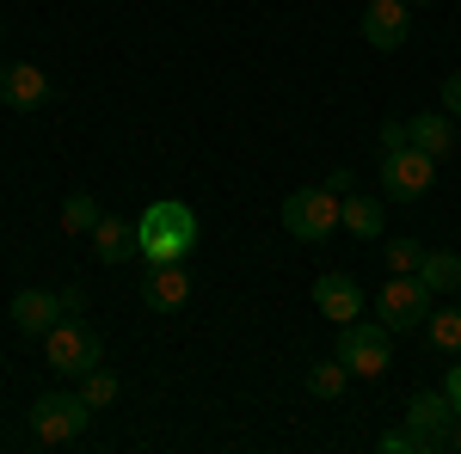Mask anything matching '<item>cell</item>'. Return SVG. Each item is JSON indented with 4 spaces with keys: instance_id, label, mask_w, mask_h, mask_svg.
<instances>
[{
    "instance_id": "obj_3",
    "label": "cell",
    "mask_w": 461,
    "mask_h": 454,
    "mask_svg": "<svg viewBox=\"0 0 461 454\" xmlns=\"http://www.w3.org/2000/svg\"><path fill=\"white\" fill-rule=\"evenodd\" d=\"M351 375H363V381H382L393 362V332L382 325V319H351V325H339V350H332Z\"/></svg>"
},
{
    "instance_id": "obj_23",
    "label": "cell",
    "mask_w": 461,
    "mask_h": 454,
    "mask_svg": "<svg viewBox=\"0 0 461 454\" xmlns=\"http://www.w3.org/2000/svg\"><path fill=\"white\" fill-rule=\"evenodd\" d=\"M406 141H412V123H406V117H388V123H382V154L406 147Z\"/></svg>"
},
{
    "instance_id": "obj_14",
    "label": "cell",
    "mask_w": 461,
    "mask_h": 454,
    "mask_svg": "<svg viewBox=\"0 0 461 454\" xmlns=\"http://www.w3.org/2000/svg\"><path fill=\"white\" fill-rule=\"evenodd\" d=\"M406 123H412V147H425L437 166L456 154V117H449V111H419V117H406Z\"/></svg>"
},
{
    "instance_id": "obj_2",
    "label": "cell",
    "mask_w": 461,
    "mask_h": 454,
    "mask_svg": "<svg viewBox=\"0 0 461 454\" xmlns=\"http://www.w3.org/2000/svg\"><path fill=\"white\" fill-rule=\"evenodd\" d=\"M277 215H284V234H289V240L320 245V240H332V234L345 227V197H339L332 184H308V191H289Z\"/></svg>"
},
{
    "instance_id": "obj_20",
    "label": "cell",
    "mask_w": 461,
    "mask_h": 454,
    "mask_svg": "<svg viewBox=\"0 0 461 454\" xmlns=\"http://www.w3.org/2000/svg\"><path fill=\"white\" fill-rule=\"evenodd\" d=\"M80 399H86V405H93V412H105V405H117V375H111L105 362H99V369H86V375H80Z\"/></svg>"
},
{
    "instance_id": "obj_6",
    "label": "cell",
    "mask_w": 461,
    "mask_h": 454,
    "mask_svg": "<svg viewBox=\"0 0 461 454\" xmlns=\"http://www.w3.org/2000/svg\"><path fill=\"white\" fill-rule=\"evenodd\" d=\"M375 314L388 332H412V325H425L430 319V282L412 271V277H388L382 282V295H375Z\"/></svg>"
},
{
    "instance_id": "obj_1",
    "label": "cell",
    "mask_w": 461,
    "mask_h": 454,
    "mask_svg": "<svg viewBox=\"0 0 461 454\" xmlns=\"http://www.w3.org/2000/svg\"><path fill=\"white\" fill-rule=\"evenodd\" d=\"M136 245H142V258H185L191 245H197V209L191 203H148L136 215Z\"/></svg>"
},
{
    "instance_id": "obj_21",
    "label": "cell",
    "mask_w": 461,
    "mask_h": 454,
    "mask_svg": "<svg viewBox=\"0 0 461 454\" xmlns=\"http://www.w3.org/2000/svg\"><path fill=\"white\" fill-rule=\"evenodd\" d=\"M99 197H86V191H74L68 203H62V227H68V234H93V227H99Z\"/></svg>"
},
{
    "instance_id": "obj_22",
    "label": "cell",
    "mask_w": 461,
    "mask_h": 454,
    "mask_svg": "<svg viewBox=\"0 0 461 454\" xmlns=\"http://www.w3.org/2000/svg\"><path fill=\"white\" fill-rule=\"evenodd\" d=\"M382 264H388V277H412V271L425 264V245L419 240H388L382 245Z\"/></svg>"
},
{
    "instance_id": "obj_16",
    "label": "cell",
    "mask_w": 461,
    "mask_h": 454,
    "mask_svg": "<svg viewBox=\"0 0 461 454\" xmlns=\"http://www.w3.org/2000/svg\"><path fill=\"white\" fill-rule=\"evenodd\" d=\"M93 252H99V264H123V258L142 252V245H136V227H123L117 215H99V227H93Z\"/></svg>"
},
{
    "instance_id": "obj_30",
    "label": "cell",
    "mask_w": 461,
    "mask_h": 454,
    "mask_svg": "<svg viewBox=\"0 0 461 454\" xmlns=\"http://www.w3.org/2000/svg\"><path fill=\"white\" fill-rule=\"evenodd\" d=\"M0 31H6V19H0Z\"/></svg>"
},
{
    "instance_id": "obj_12",
    "label": "cell",
    "mask_w": 461,
    "mask_h": 454,
    "mask_svg": "<svg viewBox=\"0 0 461 454\" xmlns=\"http://www.w3.org/2000/svg\"><path fill=\"white\" fill-rule=\"evenodd\" d=\"M314 307L332 325H351V319H363V289H357V277H345V271H326V277L314 282Z\"/></svg>"
},
{
    "instance_id": "obj_9",
    "label": "cell",
    "mask_w": 461,
    "mask_h": 454,
    "mask_svg": "<svg viewBox=\"0 0 461 454\" xmlns=\"http://www.w3.org/2000/svg\"><path fill=\"white\" fill-rule=\"evenodd\" d=\"M142 301L154 307V314H178V307L191 301V271H185V258H148Z\"/></svg>"
},
{
    "instance_id": "obj_7",
    "label": "cell",
    "mask_w": 461,
    "mask_h": 454,
    "mask_svg": "<svg viewBox=\"0 0 461 454\" xmlns=\"http://www.w3.org/2000/svg\"><path fill=\"white\" fill-rule=\"evenodd\" d=\"M430 184H437V160H430L425 147H393V154H382V197H393V203H412V197H425Z\"/></svg>"
},
{
    "instance_id": "obj_24",
    "label": "cell",
    "mask_w": 461,
    "mask_h": 454,
    "mask_svg": "<svg viewBox=\"0 0 461 454\" xmlns=\"http://www.w3.org/2000/svg\"><path fill=\"white\" fill-rule=\"evenodd\" d=\"M375 449H382V454H412V436H406V430H388Z\"/></svg>"
},
{
    "instance_id": "obj_19",
    "label": "cell",
    "mask_w": 461,
    "mask_h": 454,
    "mask_svg": "<svg viewBox=\"0 0 461 454\" xmlns=\"http://www.w3.org/2000/svg\"><path fill=\"white\" fill-rule=\"evenodd\" d=\"M345 381H351V369H345L339 356L308 369V393H314V399H339V393H345Z\"/></svg>"
},
{
    "instance_id": "obj_27",
    "label": "cell",
    "mask_w": 461,
    "mask_h": 454,
    "mask_svg": "<svg viewBox=\"0 0 461 454\" xmlns=\"http://www.w3.org/2000/svg\"><path fill=\"white\" fill-rule=\"evenodd\" d=\"M443 393H449V405H456V418H461V362H449V381H443Z\"/></svg>"
},
{
    "instance_id": "obj_4",
    "label": "cell",
    "mask_w": 461,
    "mask_h": 454,
    "mask_svg": "<svg viewBox=\"0 0 461 454\" xmlns=\"http://www.w3.org/2000/svg\"><path fill=\"white\" fill-rule=\"evenodd\" d=\"M43 362H50L56 375L80 381L86 369H99V362H105V344H99V332H93V325L62 319V325H50V332H43Z\"/></svg>"
},
{
    "instance_id": "obj_8",
    "label": "cell",
    "mask_w": 461,
    "mask_h": 454,
    "mask_svg": "<svg viewBox=\"0 0 461 454\" xmlns=\"http://www.w3.org/2000/svg\"><path fill=\"white\" fill-rule=\"evenodd\" d=\"M449 430H456L449 393H412L406 399V436H412V449H449Z\"/></svg>"
},
{
    "instance_id": "obj_11",
    "label": "cell",
    "mask_w": 461,
    "mask_h": 454,
    "mask_svg": "<svg viewBox=\"0 0 461 454\" xmlns=\"http://www.w3.org/2000/svg\"><path fill=\"white\" fill-rule=\"evenodd\" d=\"M412 31V6L406 0H363V43L369 49H400Z\"/></svg>"
},
{
    "instance_id": "obj_5",
    "label": "cell",
    "mask_w": 461,
    "mask_h": 454,
    "mask_svg": "<svg viewBox=\"0 0 461 454\" xmlns=\"http://www.w3.org/2000/svg\"><path fill=\"white\" fill-rule=\"evenodd\" d=\"M86 423H93V405H86L80 393H37V399H32V436H37V442H50V449L74 442Z\"/></svg>"
},
{
    "instance_id": "obj_13",
    "label": "cell",
    "mask_w": 461,
    "mask_h": 454,
    "mask_svg": "<svg viewBox=\"0 0 461 454\" xmlns=\"http://www.w3.org/2000/svg\"><path fill=\"white\" fill-rule=\"evenodd\" d=\"M62 314H68V307H62V295H50V289H19V295H13V325L32 332V338H43L50 325H62Z\"/></svg>"
},
{
    "instance_id": "obj_26",
    "label": "cell",
    "mask_w": 461,
    "mask_h": 454,
    "mask_svg": "<svg viewBox=\"0 0 461 454\" xmlns=\"http://www.w3.org/2000/svg\"><path fill=\"white\" fill-rule=\"evenodd\" d=\"M320 184H332V191H339V197H351V184H357V178H351V166H332V173L320 178Z\"/></svg>"
},
{
    "instance_id": "obj_25",
    "label": "cell",
    "mask_w": 461,
    "mask_h": 454,
    "mask_svg": "<svg viewBox=\"0 0 461 454\" xmlns=\"http://www.w3.org/2000/svg\"><path fill=\"white\" fill-rule=\"evenodd\" d=\"M443 111H449V117H461V74H449V80H443Z\"/></svg>"
},
{
    "instance_id": "obj_28",
    "label": "cell",
    "mask_w": 461,
    "mask_h": 454,
    "mask_svg": "<svg viewBox=\"0 0 461 454\" xmlns=\"http://www.w3.org/2000/svg\"><path fill=\"white\" fill-rule=\"evenodd\" d=\"M449 449H461V418H456V430H449Z\"/></svg>"
},
{
    "instance_id": "obj_18",
    "label": "cell",
    "mask_w": 461,
    "mask_h": 454,
    "mask_svg": "<svg viewBox=\"0 0 461 454\" xmlns=\"http://www.w3.org/2000/svg\"><path fill=\"white\" fill-rule=\"evenodd\" d=\"M430 344L443 350V356H461V301L456 307H430Z\"/></svg>"
},
{
    "instance_id": "obj_10",
    "label": "cell",
    "mask_w": 461,
    "mask_h": 454,
    "mask_svg": "<svg viewBox=\"0 0 461 454\" xmlns=\"http://www.w3.org/2000/svg\"><path fill=\"white\" fill-rule=\"evenodd\" d=\"M50 99H56V86L37 62H6L0 68V105L6 111H43Z\"/></svg>"
},
{
    "instance_id": "obj_29",
    "label": "cell",
    "mask_w": 461,
    "mask_h": 454,
    "mask_svg": "<svg viewBox=\"0 0 461 454\" xmlns=\"http://www.w3.org/2000/svg\"><path fill=\"white\" fill-rule=\"evenodd\" d=\"M406 6H430V0H406Z\"/></svg>"
},
{
    "instance_id": "obj_15",
    "label": "cell",
    "mask_w": 461,
    "mask_h": 454,
    "mask_svg": "<svg viewBox=\"0 0 461 454\" xmlns=\"http://www.w3.org/2000/svg\"><path fill=\"white\" fill-rule=\"evenodd\" d=\"M345 234H357V240H382V234H388V209H382V197L351 191V197H345Z\"/></svg>"
},
{
    "instance_id": "obj_17",
    "label": "cell",
    "mask_w": 461,
    "mask_h": 454,
    "mask_svg": "<svg viewBox=\"0 0 461 454\" xmlns=\"http://www.w3.org/2000/svg\"><path fill=\"white\" fill-rule=\"evenodd\" d=\"M419 277L430 282V295H461V252H425Z\"/></svg>"
}]
</instances>
